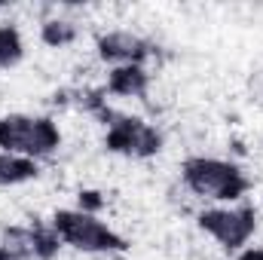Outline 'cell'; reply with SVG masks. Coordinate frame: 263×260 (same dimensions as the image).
I'll list each match as a JSON object with an SVG mask.
<instances>
[{"instance_id":"obj_1","label":"cell","mask_w":263,"mask_h":260,"mask_svg":"<svg viewBox=\"0 0 263 260\" xmlns=\"http://www.w3.org/2000/svg\"><path fill=\"white\" fill-rule=\"evenodd\" d=\"M181 184L202 202H236L248 190L242 169L217 156H190L181 165Z\"/></svg>"},{"instance_id":"obj_2","label":"cell","mask_w":263,"mask_h":260,"mask_svg":"<svg viewBox=\"0 0 263 260\" xmlns=\"http://www.w3.org/2000/svg\"><path fill=\"white\" fill-rule=\"evenodd\" d=\"M62 147V129L49 117L3 114L0 117V150L22 159H46Z\"/></svg>"},{"instance_id":"obj_3","label":"cell","mask_w":263,"mask_h":260,"mask_svg":"<svg viewBox=\"0 0 263 260\" xmlns=\"http://www.w3.org/2000/svg\"><path fill=\"white\" fill-rule=\"evenodd\" d=\"M52 230L59 236V242L73 248L77 254H110L123 248V236L104 224L95 211L86 208H62L55 211Z\"/></svg>"},{"instance_id":"obj_4","label":"cell","mask_w":263,"mask_h":260,"mask_svg":"<svg viewBox=\"0 0 263 260\" xmlns=\"http://www.w3.org/2000/svg\"><path fill=\"white\" fill-rule=\"evenodd\" d=\"M199 230L220 248L239 251L257 233V211L245 205H211L199 211Z\"/></svg>"},{"instance_id":"obj_5","label":"cell","mask_w":263,"mask_h":260,"mask_svg":"<svg viewBox=\"0 0 263 260\" xmlns=\"http://www.w3.org/2000/svg\"><path fill=\"white\" fill-rule=\"evenodd\" d=\"M107 147L129 156V159H147L162 150V135L156 126L138 117H117L107 129Z\"/></svg>"},{"instance_id":"obj_6","label":"cell","mask_w":263,"mask_h":260,"mask_svg":"<svg viewBox=\"0 0 263 260\" xmlns=\"http://www.w3.org/2000/svg\"><path fill=\"white\" fill-rule=\"evenodd\" d=\"M98 59L107 62L114 67H126V65H144V59L150 55V43L132 31V28H110L98 37L95 43Z\"/></svg>"},{"instance_id":"obj_7","label":"cell","mask_w":263,"mask_h":260,"mask_svg":"<svg viewBox=\"0 0 263 260\" xmlns=\"http://www.w3.org/2000/svg\"><path fill=\"white\" fill-rule=\"evenodd\" d=\"M107 92H114L120 98H147L150 95V73L144 70V65L110 67Z\"/></svg>"},{"instance_id":"obj_8","label":"cell","mask_w":263,"mask_h":260,"mask_svg":"<svg viewBox=\"0 0 263 260\" xmlns=\"http://www.w3.org/2000/svg\"><path fill=\"white\" fill-rule=\"evenodd\" d=\"M40 37L46 46L52 49H65V46H73L77 37H80V25L73 18H65V15H55V18H46L40 25Z\"/></svg>"},{"instance_id":"obj_9","label":"cell","mask_w":263,"mask_h":260,"mask_svg":"<svg viewBox=\"0 0 263 260\" xmlns=\"http://www.w3.org/2000/svg\"><path fill=\"white\" fill-rule=\"evenodd\" d=\"M37 178V162L0 150V187H18Z\"/></svg>"},{"instance_id":"obj_10","label":"cell","mask_w":263,"mask_h":260,"mask_svg":"<svg viewBox=\"0 0 263 260\" xmlns=\"http://www.w3.org/2000/svg\"><path fill=\"white\" fill-rule=\"evenodd\" d=\"M22 55H25V40H22L18 28L9 22H0V67L3 70L15 67L22 62Z\"/></svg>"},{"instance_id":"obj_11","label":"cell","mask_w":263,"mask_h":260,"mask_svg":"<svg viewBox=\"0 0 263 260\" xmlns=\"http://www.w3.org/2000/svg\"><path fill=\"white\" fill-rule=\"evenodd\" d=\"M236 260H263V248H248V251H242Z\"/></svg>"},{"instance_id":"obj_12","label":"cell","mask_w":263,"mask_h":260,"mask_svg":"<svg viewBox=\"0 0 263 260\" xmlns=\"http://www.w3.org/2000/svg\"><path fill=\"white\" fill-rule=\"evenodd\" d=\"M107 260H120V257H107Z\"/></svg>"}]
</instances>
